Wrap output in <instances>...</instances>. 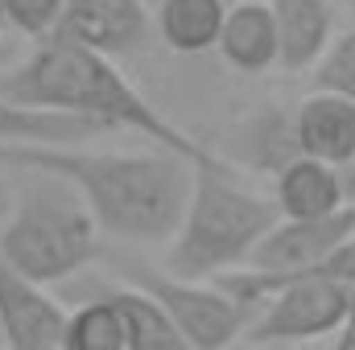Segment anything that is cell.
<instances>
[{
	"mask_svg": "<svg viewBox=\"0 0 355 350\" xmlns=\"http://www.w3.org/2000/svg\"><path fill=\"white\" fill-rule=\"evenodd\" d=\"M0 165L67 181L91 210L99 235L120 243H170L198 165L182 153L87 149V145H0Z\"/></svg>",
	"mask_w": 355,
	"mask_h": 350,
	"instance_id": "cell-1",
	"label": "cell"
},
{
	"mask_svg": "<svg viewBox=\"0 0 355 350\" xmlns=\"http://www.w3.org/2000/svg\"><path fill=\"white\" fill-rule=\"evenodd\" d=\"M0 95L21 103V107H33V111L83 120L99 132H132L145 145L190 157L198 169H236L215 149H207L190 132H182L174 120L116 66V58L95 54V50L62 37V33H50V37L33 42V50L8 75H0Z\"/></svg>",
	"mask_w": 355,
	"mask_h": 350,
	"instance_id": "cell-2",
	"label": "cell"
},
{
	"mask_svg": "<svg viewBox=\"0 0 355 350\" xmlns=\"http://www.w3.org/2000/svg\"><path fill=\"white\" fill-rule=\"evenodd\" d=\"M277 223L272 198L236 181V169H198L182 223L166 243V272L182 280H219L248 268Z\"/></svg>",
	"mask_w": 355,
	"mask_h": 350,
	"instance_id": "cell-3",
	"label": "cell"
},
{
	"mask_svg": "<svg viewBox=\"0 0 355 350\" xmlns=\"http://www.w3.org/2000/svg\"><path fill=\"white\" fill-rule=\"evenodd\" d=\"M0 256L37 284H67L103 256V235L83 198L50 174L12 185V206L0 223Z\"/></svg>",
	"mask_w": 355,
	"mask_h": 350,
	"instance_id": "cell-4",
	"label": "cell"
},
{
	"mask_svg": "<svg viewBox=\"0 0 355 350\" xmlns=\"http://www.w3.org/2000/svg\"><path fill=\"white\" fill-rule=\"evenodd\" d=\"M120 272L128 284L145 288L166 309V317L178 326L190 350H227L236 338H244L252 309L236 301L227 288H219L215 280H182L166 268L128 260H120Z\"/></svg>",
	"mask_w": 355,
	"mask_h": 350,
	"instance_id": "cell-5",
	"label": "cell"
},
{
	"mask_svg": "<svg viewBox=\"0 0 355 350\" xmlns=\"http://www.w3.org/2000/svg\"><path fill=\"white\" fill-rule=\"evenodd\" d=\"M347 284L327 276H293L272 284L257 301L244 338L252 347H318L322 338L339 334L347 322Z\"/></svg>",
	"mask_w": 355,
	"mask_h": 350,
	"instance_id": "cell-6",
	"label": "cell"
},
{
	"mask_svg": "<svg viewBox=\"0 0 355 350\" xmlns=\"http://www.w3.org/2000/svg\"><path fill=\"white\" fill-rule=\"evenodd\" d=\"M153 17L145 0H62L58 29L62 37L107 58H128L149 42Z\"/></svg>",
	"mask_w": 355,
	"mask_h": 350,
	"instance_id": "cell-7",
	"label": "cell"
},
{
	"mask_svg": "<svg viewBox=\"0 0 355 350\" xmlns=\"http://www.w3.org/2000/svg\"><path fill=\"white\" fill-rule=\"evenodd\" d=\"M67 309L46 284L29 280L0 256V338L4 350H54L62 338Z\"/></svg>",
	"mask_w": 355,
	"mask_h": 350,
	"instance_id": "cell-8",
	"label": "cell"
},
{
	"mask_svg": "<svg viewBox=\"0 0 355 350\" xmlns=\"http://www.w3.org/2000/svg\"><path fill=\"white\" fill-rule=\"evenodd\" d=\"M289 120H293V145L302 157L327 161L335 169L355 157V99L314 87L289 111Z\"/></svg>",
	"mask_w": 355,
	"mask_h": 350,
	"instance_id": "cell-9",
	"label": "cell"
},
{
	"mask_svg": "<svg viewBox=\"0 0 355 350\" xmlns=\"http://www.w3.org/2000/svg\"><path fill=\"white\" fill-rule=\"evenodd\" d=\"M277 21V66L314 71L335 42V0H268Z\"/></svg>",
	"mask_w": 355,
	"mask_h": 350,
	"instance_id": "cell-10",
	"label": "cell"
},
{
	"mask_svg": "<svg viewBox=\"0 0 355 350\" xmlns=\"http://www.w3.org/2000/svg\"><path fill=\"white\" fill-rule=\"evenodd\" d=\"M219 58L240 75H265L277 66V21L268 0H236L223 12L215 42Z\"/></svg>",
	"mask_w": 355,
	"mask_h": 350,
	"instance_id": "cell-11",
	"label": "cell"
},
{
	"mask_svg": "<svg viewBox=\"0 0 355 350\" xmlns=\"http://www.w3.org/2000/svg\"><path fill=\"white\" fill-rule=\"evenodd\" d=\"M268 198H272L281 219H318V214H331L347 202L339 169L327 165V161L302 157V153L272 174V194Z\"/></svg>",
	"mask_w": 355,
	"mask_h": 350,
	"instance_id": "cell-12",
	"label": "cell"
},
{
	"mask_svg": "<svg viewBox=\"0 0 355 350\" xmlns=\"http://www.w3.org/2000/svg\"><path fill=\"white\" fill-rule=\"evenodd\" d=\"M227 165L244 161L248 169L257 174H277L285 161L297 157V145H293V120L289 111H257V116H244L232 132V140L223 149H215Z\"/></svg>",
	"mask_w": 355,
	"mask_h": 350,
	"instance_id": "cell-13",
	"label": "cell"
},
{
	"mask_svg": "<svg viewBox=\"0 0 355 350\" xmlns=\"http://www.w3.org/2000/svg\"><path fill=\"white\" fill-rule=\"evenodd\" d=\"M223 12V0H162L153 12V29L174 54H207L219 42Z\"/></svg>",
	"mask_w": 355,
	"mask_h": 350,
	"instance_id": "cell-14",
	"label": "cell"
},
{
	"mask_svg": "<svg viewBox=\"0 0 355 350\" xmlns=\"http://www.w3.org/2000/svg\"><path fill=\"white\" fill-rule=\"evenodd\" d=\"M58 350H132L128 322L116 309V301L99 288L83 293V301L75 309H67Z\"/></svg>",
	"mask_w": 355,
	"mask_h": 350,
	"instance_id": "cell-15",
	"label": "cell"
},
{
	"mask_svg": "<svg viewBox=\"0 0 355 350\" xmlns=\"http://www.w3.org/2000/svg\"><path fill=\"white\" fill-rule=\"evenodd\" d=\"M99 293H107L116 301V309L124 313L132 350H190L186 338L178 334V326L166 317V309L145 288H137L128 280H99Z\"/></svg>",
	"mask_w": 355,
	"mask_h": 350,
	"instance_id": "cell-16",
	"label": "cell"
},
{
	"mask_svg": "<svg viewBox=\"0 0 355 350\" xmlns=\"http://www.w3.org/2000/svg\"><path fill=\"white\" fill-rule=\"evenodd\" d=\"M95 132L83 120L33 111L0 95V145H87Z\"/></svg>",
	"mask_w": 355,
	"mask_h": 350,
	"instance_id": "cell-17",
	"label": "cell"
},
{
	"mask_svg": "<svg viewBox=\"0 0 355 350\" xmlns=\"http://www.w3.org/2000/svg\"><path fill=\"white\" fill-rule=\"evenodd\" d=\"M314 87L355 99V29L335 33V42L327 46V54L314 66Z\"/></svg>",
	"mask_w": 355,
	"mask_h": 350,
	"instance_id": "cell-18",
	"label": "cell"
},
{
	"mask_svg": "<svg viewBox=\"0 0 355 350\" xmlns=\"http://www.w3.org/2000/svg\"><path fill=\"white\" fill-rule=\"evenodd\" d=\"M0 12H4V25H12L21 37L42 42L58 29L62 0H0Z\"/></svg>",
	"mask_w": 355,
	"mask_h": 350,
	"instance_id": "cell-19",
	"label": "cell"
},
{
	"mask_svg": "<svg viewBox=\"0 0 355 350\" xmlns=\"http://www.w3.org/2000/svg\"><path fill=\"white\" fill-rule=\"evenodd\" d=\"M339 181H343V194H347V202H355V157L347 165H339Z\"/></svg>",
	"mask_w": 355,
	"mask_h": 350,
	"instance_id": "cell-20",
	"label": "cell"
},
{
	"mask_svg": "<svg viewBox=\"0 0 355 350\" xmlns=\"http://www.w3.org/2000/svg\"><path fill=\"white\" fill-rule=\"evenodd\" d=\"M331 350H355V330L343 326L339 334H331Z\"/></svg>",
	"mask_w": 355,
	"mask_h": 350,
	"instance_id": "cell-21",
	"label": "cell"
},
{
	"mask_svg": "<svg viewBox=\"0 0 355 350\" xmlns=\"http://www.w3.org/2000/svg\"><path fill=\"white\" fill-rule=\"evenodd\" d=\"M8 206H12V181L0 174V219L8 214Z\"/></svg>",
	"mask_w": 355,
	"mask_h": 350,
	"instance_id": "cell-22",
	"label": "cell"
},
{
	"mask_svg": "<svg viewBox=\"0 0 355 350\" xmlns=\"http://www.w3.org/2000/svg\"><path fill=\"white\" fill-rule=\"evenodd\" d=\"M343 326L355 330V284H352V293H347V322H343Z\"/></svg>",
	"mask_w": 355,
	"mask_h": 350,
	"instance_id": "cell-23",
	"label": "cell"
},
{
	"mask_svg": "<svg viewBox=\"0 0 355 350\" xmlns=\"http://www.w3.org/2000/svg\"><path fill=\"white\" fill-rule=\"evenodd\" d=\"M281 350H318V347H281Z\"/></svg>",
	"mask_w": 355,
	"mask_h": 350,
	"instance_id": "cell-24",
	"label": "cell"
},
{
	"mask_svg": "<svg viewBox=\"0 0 355 350\" xmlns=\"http://www.w3.org/2000/svg\"><path fill=\"white\" fill-rule=\"evenodd\" d=\"M0 25H4V12H0Z\"/></svg>",
	"mask_w": 355,
	"mask_h": 350,
	"instance_id": "cell-25",
	"label": "cell"
},
{
	"mask_svg": "<svg viewBox=\"0 0 355 350\" xmlns=\"http://www.w3.org/2000/svg\"><path fill=\"white\" fill-rule=\"evenodd\" d=\"M0 350H4V338H0Z\"/></svg>",
	"mask_w": 355,
	"mask_h": 350,
	"instance_id": "cell-26",
	"label": "cell"
},
{
	"mask_svg": "<svg viewBox=\"0 0 355 350\" xmlns=\"http://www.w3.org/2000/svg\"><path fill=\"white\" fill-rule=\"evenodd\" d=\"M54 350H58V347H54Z\"/></svg>",
	"mask_w": 355,
	"mask_h": 350,
	"instance_id": "cell-27",
	"label": "cell"
}]
</instances>
